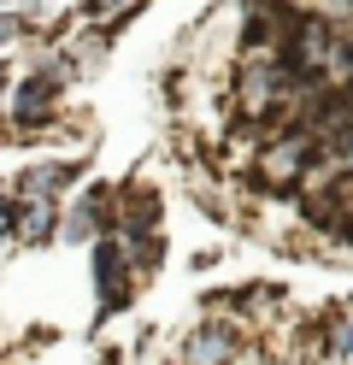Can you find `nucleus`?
<instances>
[{"label":"nucleus","mask_w":353,"mask_h":365,"mask_svg":"<svg viewBox=\"0 0 353 365\" xmlns=\"http://www.w3.org/2000/svg\"><path fill=\"white\" fill-rule=\"evenodd\" d=\"M235 348H242V330H230V324H200L195 336H188V359H195V365H224Z\"/></svg>","instance_id":"20e7f679"},{"label":"nucleus","mask_w":353,"mask_h":365,"mask_svg":"<svg viewBox=\"0 0 353 365\" xmlns=\"http://www.w3.org/2000/svg\"><path fill=\"white\" fill-rule=\"evenodd\" d=\"M94 277H101V312H124L130 307V254L124 242H101L94 247Z\"/></svg>","instance_id":"f03ea898"},{"label":"nucleus","mask_w":353,"mask_h":365,"mask_svg":"<svg viewBox=\"0 0 353 365\" xmlns=\"http://www.w3.org/2000/svg\"><path fill=\"white\" fill-rule=\"evenodd\" d=\"M329 354H336V359L353 354V324H336V336H329Z\"/></svg>","instance_id":"0eeeda50"},{"label":"nucleus","mask_w":353,"mask_h":365,"mask_svg":"<svg viewBox=\"0 0 353 365\" xmlns=\"http://www.w3.org/2000/svg\"><path fill=\"white\" fill-rule=\"evenodd\" d=\"M12 230H18V242H47V230H53V207H47V200H24L18 218H12Z\"/></svg>","instance_id":"423d86ee"},{"label":"nucleus","mask_w":353,"mask_h":365,"mask_svg":"<svg viewBox=\"0 0 353 365\" xmlns=\"http://www.w3.org/2000/svg\"><path fill=\"white\" fill-rule=\"evenodd\" d=\"M0 83H6V71H0Z\"/></svg>","instance_id":"9d476101"},{"label":"nucleus","mask_w":353,"mask_h":365,"mask_svg":"<svg viewBox=\"0 0 353 365\" xmlns=\"http://www.w3.org/2000/svg\"><path fill=\"white\" fill-rule=\"evenodd\" d=\"M6 36H18V18H0V41H6Z\"/></svg>","instance_id":"1a4fd4ad"},{"label":"nucleus","mask_w":353,"mask_h":365,"mask_svg":"<svg viewBox=\"0 0 353 365\" xmlns=\"http://www.w3.org/2000/svg\"><path fill=\"white\" fill-rule=\"evenodd\" d=\"M59 112V71H36L18 83V101H12V118L18 124H41Z\"/></svg>","instance_id":"7ed1b4c3"},{"label":"nucleus","mask_w":353,"mask_h":365,"mask_svg":"<svg viewBox=\"0 0 353 365\" xmlns=\"http://www.w3.org/2000/svg\"><path fill=\"white\" fill-rule=\"evenodd\" d=\"M71 177H77V165H30L18 177V200H47V207H53V195Z\"/></svg>","instance_id":"39448f33"},{"label":"nucleus","mask_w":353,"mask_h":365,"mask_svg":"<svg viewBox=\"0 0 353 365\" xmlns=\"http://www.w3.org/2000/svg\"><path fill=\"white\" fill-rule=\"evenodd\" d=\"M112 6H118V0H88V12H94V18H101V12H112Z\"/></svg>","instance_id":"6e6552de"},{"label":"nucleus","mask_w":353,"mask_h":365,"mask_svg":"<svg viewBox=\"0 0 353 365\" xmlns=\"http://www.w3.org/2000/svg\"><path fill=\"white\" fill-rule=\"evenodd\" d=\"M318 159V135L312 130H282L277 142H265L259 148V159H253V177H259V189H295V182L306 177V165Z\"/></svg>","instance_id":"f257e3e1"}]
</instances>
